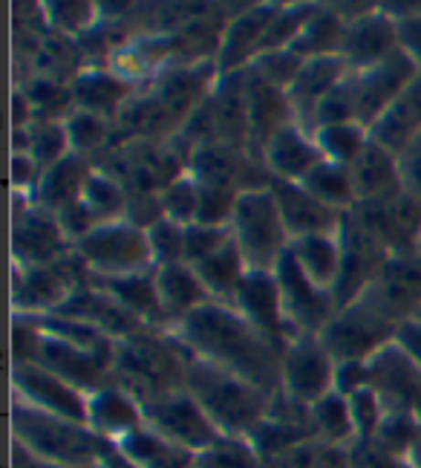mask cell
I'll list each match as a JSON object with an SVG mask.
<instances>
[{
  "label": "cell",
  "mask_w": 421,
  "mask_h": 468,
  "mask_svg": "<svg viewBox=\"0 0 421 468\" xmlns=\"http://www.w3.org/2000/svg\"><path fill=\"white\" fill-rule=\"evenodd\" d=\"M168 335L185 356L203 358V362L240 376V379L266 390L268 396H278L283 390V350L254 330L231 303L208 301L205 307H199L185 321L171 327Z\"/></svg>",
  "instance_id": "1"
},
{
  "label": "cell",
  "mask_w": 421,
  "mask_h": 468,
  "mask_svg": "<svg viewBox=\"0 0 421 468\" xmlns=\"http://www.w3.org/2000/svg\"><path fill=\"white\" fill-rule=\"evenodd\" d=\"M185 390L208 413L219 434L234 440H248L251 431L268 417L274 399L240 376L194 356H188L185 362Z\"/></svg>",
  "instance_id": "2"
},
{
  "label": "cell",
  "mask_w": 421,
  "mask_h": 468,
  "mask_svg": "<svg viewBox=\"0 0 421 468\" xmlns=\"http://www.w3.org/2000/svg\"><path fill=\"white\" fill-rule=\"evenodd\" d=\"M12 434L29 457L58 468H96L116 448L89 425L52 417L17 399L12 402Z\"/></svg>",
  "instance_id": "3"
},
{
  "label": "cell",
  "mask_w": 421,
  "mask_h": 468,
  "mask_svg": "<svg viewBox=\"0 0 421 468\" xmlns=\"http://www.w3.org/2000/svg\"><path fill=\"white\" fill-rule=\"evenodd\" d=\"M188 356L179 350L168 330L144 327L133 335L116 341L113 379L131 390L136 399L185 388Z\"/></svg>",
  "instance_id": "4"
},
{
  "label": "cell",
  "mask_w": 421,
  "mask_h": 468,
  "mask_svg": "<svg viewBox=\"0 0 421 468\" xmlns=\"http://www.w3.org/2000/svg\"><path fill=\"white\" fill-rule=\"evenodd\" d=\"M231 238L251 272H274L278 269L291 240L268 186L248 188L237 197L231 214Z\"/></svg>",
  "instance_id": "5"
},
{
  "label": "cell",
  "mask_w": 421,
  "mask_h": 468,
  "mask_svg": "<svg viewBox=\"0 0 421 468\" xmlns=\"http://www.w3.org/2000/svg\"><path fill=\"white\" fill-rule=\"evenodd\" d=\"M76 251L96 278H127L156 269L148 231L127 218L96 226L76 243Z\"/></svg>",
  "instance_id": "6"
},
{
  "label": "cell",
  "mask_w": 421,
  "mask_h": 468,
  "mask_svg": "<svg viewBox=\"0 0 421 468\" xmlns=\"http://www.w3.org/2000/svg\"><path fill=\"white\" fill-rule=\"evenodd\" d=\"M139 402L144 413V425L153 428L159 437L174 442L176 448H185L194 457L208 452V448L223 440L219 428L208 420V413L199 408V402L185 388L164 390Z\"/></svg>",
  "instance_id": "7"
},
{
  "label": "cell",
  "mask_w": 421,
  "mask_h": 468,
  "mask_svg": "<svg viewBox=\"0 0 421 468\" xmlns=\"http://www.w3.org/2000/svg\"><path fill=\"white\" fill-rule=\"evenodd\" d=\"M395 330H398L395 324L390 318H384L373 303L361 295L335 313V318L329 321L326 330L321 333V341L329 350V356L335 358V365L367 362L381 347H387L390 341H395Z\"/></svg>",
  "instance_id": "8"
},
{
  "label": "cell",
  "mask_w": 421,
  "mask_h": 468,
  "mask_svg": "<svg viewBox=\"0 0 421 468\" xmlns=\"http://www.w3.org/2000/svg\"><path fill=\"white\" fill-rule=\"evenodd\" d=\"M274 278L280 286V301H283V315L289 327V341L300 335H321L326 324L335 318L338 303L329 290H321L315 281H309L306 272L291 258V251L280 258Z\"/></svg>",
  "instance_id": "9"
},
{
  "label": "cell",
  "mask_w": 421,
  "mask_h": 468,
  "mask_svg": "<svg viewBox=\"0 0 421 468\" xmlns=\"http://www.w3.org/2000/svg\"><path fill=\"white\" fill-rule=\"evenodd\" d=\"M338 240H341V275H338L332 295L341 310L367 292V286L378 278L384 263L390 261V251L367 226L361 223L355 211L343 214V223L338 229Z\"/></svg>",
  "instance_id": "10"
},
{
  "label": "cell",
  "mask_w": 421,
  "mask_h": 468,
  "mask_svg": "<svg viewBox=\"0 0 421 468\" xmlns=\"http://www.w3.org/2000/svg\"><path fill=\"white\" fill-rule=\"evenodd\" d=\"M418 73H421V67L405 49L393 52L390 58H384L373 67L353 69L350 90H353L355 119L363 128H373V124L387 113V107L416 81Z\"/></svg>",
  "instance_id": "11"
},
{
  "label": "cell",
  "mask_w": 421,
  "mask_h": 468,
  "mask_svg": "<svg viewBox=\"0 0 421 468\" xmlns=\"http://www.w3.org/2000/svg\"><path fill=\"white\" fill-rule=\"evenodd\" d=\"M335 358L323 347L321 335H300L289 341L280 362V393L312 408L326 393L335 390Z\"/></svg>",
  "instance_id": "12"
},
{
  "label": "cell",
  "mask_w": 421,
  "mask_h": 468,
  "mask_svg": "<svg viewBox=\"0 0 421 468\" xmlns=\"http://www.w3.org/2000/svg\"><path fill=\"white\" fill-rule=\"evenodd\" d=\"M367 388L378 396L384 413L421 422V370L395 341L367 358Z\"/></svg>",
  "instance_id": "13"
},
{
  "label": "cell",
  "mask_w": 421,
  "mask_h": 468,
  "mask_svg": "<svg viewBox=\"0 0 421 468\" xmlns=\"http://www.w3.org/2000/svg\"><path fill=\"white\" fill-rule=\"evenodd\" d=\"M361 223L387 246L390 255H421V200L401 191L381 203H358L353 208Z\"/></svg>",
  "instance_id": "14"
},
{
  "label": "cell",
  "mask_w": 421,
  "mask_h": 468,
  "mask_svg": "<svg viewBox=\"0 0 421 468\" xmlns=\"http://www.w3.org/2000/svg\"><path fill=\"white\" fill-rule=\"evenodd\" d=\"M363 298L395 327L421 315V255H390Z\"/></svg>",
  "instance_id": "15"
},
{
  "label": "cell",
  "mask_w": 421,
  "mask_h": 468,
  "mask_svg": "<svg viewBox=\"0 0 421 468\" xmlns=\"http://www.w3.org/2000/svg\"><path fill=\"white\" fill-rule=\"evenodd\" d=\"M12 390H15L17 402L32 405L44 413H52V417L87 425L89 396L79 388H72L69 382H64L61 376L49 373L41 365H15L12 367Z\"/></svg>",
  "instance_id": "16"
},
{
  "label": "cell",
  "mask_w": 421,
  "mask_h": 468,
  "mask_svg": "<svg viewBox=\"0 0 421 468\" xmlns=\"http://www.w3.org/2000/svg\"><path fill=\"white\" fill-rule=\"evenodd\" d=\"M72 243L52 211L35 206L29 197L24 203V211L15 208L12 223V258L15 266H47L61 261Z\"/></svg>",
  "instance_id": "17"
},
{
  "label": "cell",
  "mask_w": 421,
  "mask_h": 468,
  "mask_svg": "<svg viewBox=\"0 0 421 468\" xmlns=\"http://www.w3.org/2000/svg\"><path fill=\"white\" fill-rule=\"evenodd\" d=\"M35 365L61 376L64 382L84 390L87 396L113 382V358L89 353L84 347H76V345H69V341L47 335V333H41V347H38Z\"/></svg>",
  "instance_id": "18"
},
{
  "label": "cell",
  "mask_w": 421,
  "mask_h": 468,
  "mask_svg": "<svg viewBox=\"0 0 421 468\" xmlns=\"http://www.w3.org/2000/svg\"><path fill=\"white\" fill-rule=\"evenodd\" d=\"M231 307L240 313L254 330L263 333L274 347L289 345V327L283 315V301H280V286L274 272H251L243 278L240 290L234 295Z\"/></svg>",
  "instance_id": "19"
},
{
  "label": "cell",
  "mask_w": 421,
  "mask_h": 468,
  "mask_svg": "<svg viewBox=\"0 0 421 468\" xmlns=\"http://www.w3.org/2000/svg\"><path fill=\"white\" fill-rule=\"evenodd\" d=\"M398 24L390 12H363L355 17H346L343 47L341 56L350 64V69L373 67L384 58L398 52Z\"/></svg>",
  "instance_id": "20"
},
{
  "label": "cell",
  "mask_w": 421,
  "mask_h": 468,
  "mask_svg": "<svg viewBox=\"0 0 421 468\" xmlns=\"http://www.w3.org/2000/svg\"><path fill=\"white\" fill-rule=\"evenodd\" d=\"M76 286L67 281L58 263L47 266H15L12 272V303L15 315H49L58 313Z\"/></svg>",
  "instance_id": "21"
},
{
  "label": "cell",
  "mask_w": 421,
  "mask_h": 468,
  "mask_svg": "<svg viewBox=\"0 0 421 468\" xmlns=\"http://www.w3.org/2000/svg\"><path fill=\"white\" fill-rule=\"evenodd\" d=\"M346 76H350V64L343 61V56H318V58L303 61L295 84L286 90L291 113H295V122L303 131H309L315 136L318 104L332 93Z\"/></svg>",
  "instance_id": "22"
},
{
  "label": "cell",
  "mask_w": 421,
  "mask_h": 468,
  "mask_svg": "<svg viewBox=\"0 0 421 468\" xmlns=\"http://www.w3.org/2000/svg\"><path fill=\"white\" fill-rule=\"evenodd\" d=\"M268 188L274 194V200H278L289 240L306 238V234H338L343 223V211L323 206L318 197L309 194L300 183L271 179Z\"/></svg>",
  "instance_id": "23"
},
{
  "label": "cell",
  "mask_w": 421,
  "mask_h": 468,
  "mask_svg": "<svg viewBox=\"0 0 421 468\" xmlns=\"http://www.w3.org/2000/svg\"><path fill=\"white\" fill-rule=\"evenodd\" d=\"M323 162L315 136L303 131L298 122H289L274 133L263 148V165L271 179L283 183H303Z\"/></svg>",
  "instance_id": "24"
},
{
  "label": "cell",
  "mask_w": 421,
  "mask_h": 468,
  "mask_svg": "<svg viewBox=\"0 0 421 468\" xmlns=\"http://www.w3.org/2000/svg\"><path fill=\"white\" fill-rule=\"evenodd\" d=\"M246 99H248V154L263 162L266 142L283 124L295 122V113H291L286 90L266 84L248 67H246Z\"/></svg>",
  "instance_id": "25"
},
{
  "label": "cell",
  "mask_w": 421,
  "mask_h": 468,
  "mask_svg": "<svg viewBox=\"0 0 421 468\" xmlns=\"http://www.w3.org/2000/svg\"><path fill=\"white\" fill-rule=\"evenodd\" d=\"M87 425L93 428L99 437L116 445L119 440H124L127 434H133V431L144 425L142 402L113 379L110 385L89 393Z\"/></svg>",
  "instance_id": "26"
},
{
  "label": "cell",
  "mask_w": 421,
  "mask_h": 468,
  "mask_svg": "<svg viewBox=\"0 0 421 468\" xmlns=\"http://www.w3.org/2000/svg\"><path fill=\"white\" fill-rule=\"evenodd\" d=\"M58 313L67 318L89 324V327L101 330L113 341H121L127 335L144 330V324L131 310H124L113 295H107L104 290H99V286H93V283L84 286V290H79V292H72L69 301Z\"/></svg>",
  "instance_id": "27"
},
{
  "label": "cell",
  "mask_w": 421,
  "mask_h": 468,
  "mask_svg": "<svg viewBox=\"0 0 421 468\" xmlns=\"http://www.w3.org/2000/svg\"><path fill=\"white\" fill-rule=\"evenodd\" d=\"M274 15H278V9L260 6V9H251L240 17H234L228 29L223 32V38H219V49H216L214 64L219 69V76L240 73V69H246L260 56V47H263V38L274 21Z\"/></svg>",
  "instance_id": "28"
},
{
  "label": "cell",
  "mask_w": 421,
  "mask_h": 468,
  "mask_svg": "<svg viewBox=\"0 0 421 468\" xmlns=\"http://www.w3.org/2000/svg\"><path fill=\"white\" fill-rule=\"evenodd\" d=\"M355 206L358 203H381L405 191L398 171V156L370 136V145L361 151V156L350 165Z\"/></svg>",
  "instance_id": "29"
},
{
  "label": "cell",
  "mask_w": 421,
  "mask_h": 468,
  "mask_svg": "<svg viewBox=\"0 0 421 468\" xmlns=\"http://www.w3.org/2000/svg\"><path fill=\"white\" fill-rule=\"evenodd\" d=\"M156 292L164 313V324L171 330L179 321H185L191 313L205 307L211 301L205 283L199 281L196 269L188 263H171V266H156Z\"/></svg>",
  "instance_id": "30"
},
{
  "label": "cell",
  "mask_w": 421,
  "mask_h": 468,
  "mask_svg": "<svg viewBox=\"0 0 421 468\" xmlns=\"http://www.w3.org/2000/svg\"><path fill=\"white\" fill-rule=\"evenodd\" d=\"M93 171H96L93 162L87 156H79V154L64 156L61 162H55L52 168L44 171L38 191L32 194V203L52 214H61L64 208L76 206L81 200L84 186Z\"/></svg>",
  "instance_id": "31"
},
{
  "label": "cell",
  "mask_w": 421,
  "mask_h": 468,
  "mask_svg": "<svg viewBox=\"0 0 421 468\" xmlns=\"http://www.w3.org/2000/svg\"><path fill=\"white\" fill-rule=\"evenodd\" d=\"M418 133H421V73L405 93L387 107V113L370 128V136L378 145L393 151L395 156L405 151Z\"/></svg>",
  "instance_id": "32"
},
{
  "label": "cell",
  "mask_w": 421,
  "mask_h": 468,
  "mask_svg": "<svg viewBox=\"0 0 421 468\" xmlns=\"http://www.w3.org/2000/svg\"><path fill=\"white\" fill-rule=\"evenodd\" d=\"M69 93L76 101V111L96 113L110 119L119 113V107L133 93V84L121 73H107V69H87L69 81Z\"/></svg>",
  "instance_id": "33"
},
{
  "label": "cell",
  "mask_w": 421,
  "mask_h": 468,
  "mask_svg": "<svg viewBox=\"0 0 421 468\" xmlns=\"http://www.w3.org/2000/svg\"><path fill=\"white\" fill-rule=\"evenodd\" d=\"M99 290H104L107 295H113L124 310H131L144 327L153 330H164V313L159 303V292H156V269L153 272H142V275H127V278H96L89 281Z\"/></svg>",
  "instance_id": "34"
},
{
  "label": "cell",
  "mask_w": 421,
  "mask_h": 468,
  "mask_svg": "<svg viewBox=\"0 0 421 468\" xmlns=\"http://www.w3.org/2000/svg\"><path fill=\"white\" fill-rule=\"evenodd\" d=\"M291 258L306 272L309 281H315L321 290H335L341 275V240L338 234H306L289 243Z\"/></svg>",
  "instance_id": "35"
},
{
  "label": "cell",
  "mask_w": 421,
  "mask_h": 468,
  "mask_svg": "<svg viewBox=\"0 0 421 468\" xmlns=\"http://www.w3.org/2000/svg\"><path fill=\"white\" fill-rule=\"evenodd\" d=\"M194 269H196L199 281L205 283L211 301H219V303H234L237 290H240L243 278L248 275V266L240 255V249H237L234 238H231V243H226L223 249H219L216 255L205 258Z\"/></svg>",
  "instance_id": "36"
},
{
  "label": "cell",
  "mask_w": 421,
  "mask_h": 468,
  "mask_svg": "<svg viewBox=\"0 0 421 468\" xmlns=\"http://www.w3.org/2000/svg\"><path fill=\"white\" fill-rule=\"evenodd\" d=\"M343 32H346V17L341 12L332 9H318L309 24L300 29V35L295 38L289 49L306 58H318V56H341L343 47Z\"/></svg>",
  "instance_id": "37"
},
{
  "label": "cell",
  "mask_w": 421,
  "mask_h": 468,
  "mask_svg": "<svg viewBox=\"0 0 421 468\" xmlns=\"http://www.w3.org/2000/svg\"><path fill=\"white\" fill-rule=\"evenodd\" d=\"M312 425H315L318 442L343 445V448H353L358 442L350 399L338 390L326 393L321 402L312 405Z\"/></svg>",
  "instance_id": "38"
},
{
  "label": "cell",
  "mask_w": 421,
  "mask_h": 468,
  "mask_svg": "<svg viewBox=\"0 0 421 468\" xmlns=\"http://www.w3.org/2000/svg\"><path fill=\"white\" fill-rule=\"evenodd\" d=\"M81 203L89 211V218L96 220V226L101 223H113V220H124L127 218V206H131V194L119 183L113 174L104 171H93L84 186Z\"/></svg>",
  "instance_id": "39"
},
{
  "label": "cell",
  "mask_w": 421,
  "mask_h": 468,
  "mask_svg": "<svg viewBox=\"0 0 421 468\" xmlns=\"http://www.w3.org/2000/svg\"><path fill=\"white\" fill-rule=\"evenodd\" d=\"M309 194L318 197V200L335 211H353L355 208V188H353V176L350 168L335 165V162H321V165L309 174L300 183Z\"/></svg>",
  "instance_id": "40"
},
{
  "label": "cell",
  "mask_w": 421,
  "mask_h": 468,
  "mask_svg": "<svg viewBox=\"0 0 421 468\" xmlns=\"http://www.w3.org/2000/svg\"><path fill=\"white\" fill-rule=\"evenodd\" d=\"M315 142L326 162L350 168L361 156V151L370 145V128H363L361 122H343V124H329L315 133Z\"/></svg>",
  "instance_id": "41"
},
{
  "label": "cell",
  "mask_w": 421,
  "mask_h": 468,
  "mask_svg": "<svg viewBox=\"0 0 421 468\" xmlns=\"http://www.w3.org/2000/svg\"><path fill=\"white\" fill-rule=\"evenodd\" d=\"M26 154L38 162L47 171L55 162H61L69 156V136H67V124L64 122H52V119H35L26 128Z\"/></svg>",
  "instance_id": "42"
},
{
  "label": "cell",
  "mask_w": 421,
  "mask_h": 468,
  "mask_svg": "<svg viewBox=\"0 0 421 468\" xmlns=\"http://www.w3.org/2000/svg\"><path fill=\"white\" fill-rule=\"evenodd\" d=\"M159 203H162V214L168 220L179 223V226H191L196 223V211H199V183L194 179L191 171L179 174L176 179H171L168 186L159 191Z\"/></svg>",
  "instance_id": "43"
},
{
  "label": "cell",
  "mask_w": 421,
  "mask_h": 468,
  "mask_svg": "<svg viewBox=\"0 0 421 468\" xmlns=\"http://www.w3.org/2000/svg\"><path fill=\"white\" fill-rule=\"evenodd\" d=\"M421 440V422L413 417H401V413H387L378 428V434L373 440V445L378 452L398 457V460H407L410 452L418 445Z\"/></svg>",
  "instance_id": "44"
},
{
  "label": "cell",
  "mask_w": 421,
  "mask_h": 468,
  "mask_svg": "<svg viewBox=\"0 0 421 468\" xmlns=\"http://www.w3.org/2000/svg\"><path fill=\"white\" fill-rule=\"evenodd\" d=\"M67 136H69V151L79 154V156H87L96 154L107 136H110V128H107V119L96 116V113H87V111H72L67 119Z\"/></svg>",
  "instance_id": "45"
},
{
  "label": "cell",
  "mask_w": 421,
  "mask_h": 468,
  "mask_svg": "<svg viewBox=\"0 0 421 468\" xmlns=\"http://www.w3.org/2000/svg\"><path fill=\"white\" fill-rule=\"evenodd\" d=\"M260 454L254 452L248 440L223 437L208 452L196 454L194 468H260Z\"/></svg>",
  "instance_id": "46"
},
{
  "label": "cell",
  "mask_w": 421,
  "mask_h": 468,
  "mask_svg": "<svg viewBox=\"0 0 421 468\" xmlns=\"http://www.w3.org/2000/svg\"><path fill=\"white\" fill-rule=\"evenodd\" d=\"M303 67V58L295 56L291 49H271V52H260L258 58L248 64V69L258 79H263L266 84L271 87H280V90H289L295 84L298 73Z\"/></svg>",
  "instance_id": "47"
},
{
  "label": "cell",
  "mask_w": 421,
  "mask_h": 468,
  "mask_svg": "<svg viewBox=\"0 0 421 468\" xmlns=\"http://www.w3.org/2000/svg\"><path fill=\"white\" fill-rule=\"evenodd\" d=\"M144 231H148V243H151L156 266L185 263V226L162 218Z\"/></svg>",
  "instance_id": "48"
},
{
  "label": "cell",
  "mask_w": 421,
  "mask_h": 468,
  "mask_svg": "<svg viewBox=\"0 0 421 468\" xmlns=\"http://www.w3.org/2000/svg\"><path fill=\"white\" fill-rule=\"evenodd\" d=\"M226 243H231V226H205L191 223L185 226V263L196 266L205 258L216 255Z\"/></svg>",
  "instance_id": "49"
},
{
  "label": "cell",
  "mask_w": 421,
  "mask_h": 468,
  "mask_svg": "<svg viewBox=\"0 0 421 468\" xmlns=\"http://www.w3.org/2000/svg\"><path fill=\"white\" fill-rule=\"evenodd\" d=\"M346 399H350V408H353V422H355L358 442H373L384 417H387V413H384V405L378 402V396L370 388H361L353 396H346Z\"/></svg>",
  "instance_id": "50"
},
{
  "label": "cell",
  "mask_w": 421,
  "mask_h": 468,
  "mask_svg": "<svg viewBox=\"0 0 421 468\" xmlns=\"http://www.w3.org/2000/svg\"><path fill=\"white\" fill-rule=\"evenodd\" d=\"M240 191L234 188H216V186H199V211L196 223L205 226H231V214L237 206Z\"/></svg>",
  "instance_id": "51"
},
{
  "label": "cell",
  "mask_w": 421,
  "mask_h": 468,
  "mask_svg": "<svg viewBox=\"0 0 421 468\" xmlns=\"http://www.w3.org/2000/svg\"><path fill=\"white\" fill-rule=\"evenodd\" d=\"M353 73V69H350ZM343 122H358L355 119V104H353V90H350V76H346L332 93H329L315 111V133L329 124H343Z\"/></svg>",
  "instance_id": "52"
},
{
  "label": "cell",
  "mask_w": 421,
  "mask_h": 468,
  "mask_svg": "<svg viewBox=\"0 0 421 468\" xmlns=\"http://www.w3.org/2000/svg\"><path fill=\"white\" fill-rule=\"evenodd\" d=\"M96 4H47L44 12L49 24L64 35H87L96 24Z\"/></svg>",
  "instance_id": "53"
},
{
  "label": "cell",
  "mask_w": 421,
  "mask_h": 468,
  "mask_svg": "<svg viewBox=\"0 0 421 468\" xmlns=\"http://www.w3.org/2000/svg\"><path fill=\"white\" fill-rule=\"evenodd\" d=\"M41 176H44V168L29 154H12V188H15V194L29 197L32 200V194L38 191Z\"/></svg>",
  "instance_id": "54"
},
{
  "label": "cell",
  "mask_w": 421,
  "mask_h": 468,
  "mask_svg": "<svg viewBox=\"0 0 421 468\" xmlns=\"http://www.w3.org/2000/svg\"><path fill=\"white\" fill-rule=\"evenodd\" d=\"M398 171H401L405 191L421 200V133L398 154Z\"/></svg>",
  "instance_id": "55"
},
{
  "label": "cell",
  "mask_w": 421,
  "mask_h": 468,
  "mask_svg": "<svg viewBox=\"0 0 421 468\" xmlns=\"http://www.w3.org/2000/svg\"><path fill=\"white\" fill-rule=\"evenodd\" d=\"M398 24V44L407 56L421 67V12L416 15H395Z\"/></svg>",
  "instance_id": "56"
},
{
  "label": "cell",
  "mask_w": 421,
  "mask_h": 468,
  "mask_svg": "<svg viewBox=\"0 0 421 468\" xmlns=\"http://www.w3.org/2000/svg\"><path fill=\"white\" fill-rule=\"evenodd\" d=\"M361 388H367V362H341L335 367V390L353 396Z\"/></svg>",
  "instance_id": "57"
},
{
  "label": "cell",
  "mask_w": 421,
  "mask_h": 468,
  "mask_svg": "<svg viewBox=\"0 0 421 468\" xmlns=\"http://www.w3.org/2000/svg\"><path fill=\"white\" fill-rule=\"evenodd\" d=\"M395 345L405 350L416 367L421 370V315L418 318H410L405 324H398V330H395Z\"/></svg>",
  "instance_id": "58"
},
{
  "label": "cell",
  "mask_w": 421,
  "mask_h": 468,
  "mask_svg": "<svg viewBox=\"0 0 421 468\" xmlns=\"http://www.w3.org/2000/svg\"><path fill=\"white\" fill-rule=\"evenodd\" d=\"M15 468H58V465H47V463H41V460L29 457L21 445H15Z\"/></svg>",
  "instance_id": "59"
},
{
  "label": "cell",
  "mask_w": 421,
  "mask_h": 468,
  "mask_svg": "<svg viewBox=\"0 0 421 468\" xmlns=\"http://www.w3.org/2000/svg\"><path fill=\"white\" fill-rule=\"evenodd\" d=\"M96 468H136L133 463H127L121 454H119V448H113L107 457H101L99 463H96Z\"/></svg>",
  "instance_id": "60"
},
{
  "label": "cell",
  "mask_w": 421,
  "mask_h": 468,
  "mask_svg": "<svg viewBox=\"0 0 421 468\" xmlns=\"http://www.w3.org/2000/svg\"><path fill=\"white\" fill-rule=\"evenodd\" d=\"M407 463H410V468H421V440H418V445L410 452Z\"/></svg>",
  "instance_id": "61"
}]
</instances>
